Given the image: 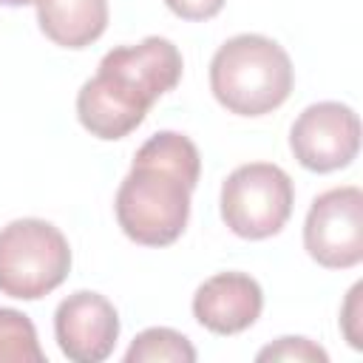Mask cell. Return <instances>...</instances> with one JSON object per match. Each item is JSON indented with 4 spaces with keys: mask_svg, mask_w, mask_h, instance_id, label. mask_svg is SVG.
Segmentation results:
<instances>
[{
    "mask_svg": "<svg viewBox=\"0 0 363 363\" xmlns=\"http://www.w3.org/2000/svg\"><path fill=\"white\" fill-rule=\"evenodd\" d=\"M360 292H363V284H354L352 292H349V301L343 306V318H340V326H343V335L349 340L352 349H363V335L357 332V315H360Z\"/></svg>",
    "mask_w": 363,
    "mask_h": 363,
    "instance_id": "cell-15",
    "label": "cell"
},
{
    "mask_svg": "<svg viewBox=\"0 0 363 363\" xmlns=\"http://www.w3.org/2000/svg\"><path fill=\"white\" fill-rule=\"evenodd\" d=\"M255 357L258 360H295V363H306V360L326 363L329 360V354L309 337H281L278 343L264 346Z\"/></svg>",
    "mask_w": 363,
    "mask_h": 363,
    "instance_id": "cell-13",
    "label": "cell"
},
{
    "mask_svg": "<svg viewBox=\"0 0 363 363\" xmlns=\"http://www.w3.org/2000/svg\"><path fill=\"white\" fill-rule=\"evenodd\" d=\"M303 247L326 269H349L363 261V190L332 187L320 193L303 221Z\"/></svg>",
    "mask_w": 363,
    "mask_h": 363,
    "instance_id": "cell-6",
    "label": "cell"
},
{
    "mask_svg": "<svg viewBox=\"0 0 363 363\" xmlns=\"http://www.w3.org/2000/svg\"><path fill=\"white\" fill-rule=\"evenodd\" d=\"M193 363L196 360V349L193 343L176 332V329H167V326H153V329H145L133 337V343L128 346L125 352V363Z\"/></svg>",
    "mask_w": 363,
    "mask_h": 363,
    "instance_id": "cell-11",
    "label": "cell"
},
{
    "mask_svg": "<svg viewBox=\"0 0 363 363\" xmlns=\"http://www.w3.org/2000/svg\"><path fill=\"white\" fill-rule=\"evenodd\" d=\"M292 179L269 162L241 164L221 184V218L235 235L250 241L281 233L292 216Z\"/></svg>",
    "mask_w": 363,
    "mask_h": 363,
    "instance_id": "cell-5",
    "label": "cell"
},
{
    "mask_svg": "<svg viewBox=\"0 0 363 363\" xmlns=\"http://www.w3.org/2000/svg\"><path fill=\"white\" fill-rule=\"evenodd\" d=\"M289 147L312 173L340 170L360 150V119L343 102H315L292 122Z\"/></svg>",
    "mask_w": 363,
    "mask_h": 363,
    "instance_id": "cell-7",
    "label": "cell"
},
{
    "mask_svg": "<svg viewBox=\"0 0 363 363\" xmlns=\"http://www.w3.org/2000/svg\"><path fill=\"white\" fill-rule=\"evenodd\" d=\"M199 173V147L184 133H153L136 150L130 173L116 190L113 210L122 233L145 247L173 244L187 227Z\"/></svg>",
    "mask_w": 363,
    "mask_h": 363,
    "instance_id": "cell-1",
    "label": "cell"
},
{
    "mask_svg": "<svg viewBox=\"0 0 363 363\" xmlns=\"http://www.w3.org/2000/svg\"><path fill=\"white\" fill-rule=\"evenodd\" d=\"M292 82L289 54L264 34H235L210 60V91L238 116H264L281 108Z\"/></svg>",
    "mask_w": 363,
    "mask_h": 363,
    "instance_id": "cell-3",
    "label": "cell"
},
{
    "mask_svg": "<svg viewBox=\"0 0 363 363\" xmlns=\"http://www.w3.org/2000/svg\"><path fill=\"white\" fill-rule=\"evenodd\" d=\"M34 0H0V6H9V9H17V6H28Z\"/></svg>",
    "mask_w": 363,
    "mask_h": 363,
    "instance_id": "cell-16",
    "label": "cell"
},
{
    "mask_svg": "<svg viewBox=\"0 0 363 363\" xmlns=\"http://www.w3.org/2000/svg\"><path fill=\"white\" fill-rule=\"evenodd\" d=\"M71 272L68 238L43 218H14L0 230V292L40 301Z\"/></svg>",
    "mask_w": 363,
    "mask_h": 363,
    "instance_id": "cell-4",
    "label": "cell"
},
{
    "mask_svg": "<svg viewBox=\"0 0 363 363\" xmlns=\"http://www.w3.org/2000/svg\"><path fill=\"white\" fill-rule=\"evenodd\" d=\"M54 335L68 360L102 363L116 346L119 315L105 295L79 289L60 301L54 312Z\"/></svg>",
    "mask_w": 363,
    "mask_h": 363,
    "instance_id": "cell-8",
    "label": "cell"
},
{
    "mask_svg": "<svg viewBox=\"0 0 363 363\" xmlns=\"http://www.w3.org/2000/svg\"><path fill=\"white\" fill-rule=\"evenodd\" d=\"M261 309V284L247 272H216L193 295V318L213 335H238L250 329Z\"/></svg>",
    "mask_w": 363,
    "mask_h": 363,
    "instance_id": "cell-9",
    "label": "cell"
},
{
    "mask_svg": "<svg viewBox=\"0 0 363 363\" xmlns=\"http://www.w3.org/2000/svg\"><path fill=\"white\" fill-rule=\"evenodd\" d=\"M43 34L62 48H85L108 28V0H34Z\"/></svg>",
    "mask_w": 363,
    "mask_h": 363,
    "instance_id": "cell-10",
    "label": "cell"
},
{
    "mask_svg": "<svg viewBox=\"0 0 363 363\" xmlns=\"http://www.w3.org/2000/svg\"><path fill=\"white\" fill-rule=\"evenodd\" d=\"M164 3L182 20H210L224 9V0H164Z\"/></svg>",
    "mask_w": 363,
    "mask_h": 363,
    "instance_id": "cell-14",
    "label": "cell"
},
{
    "mask_svg": "<svg viewBox=\"0 0 363 363\" xmlns=\"http://www.w3.org/2000/svg\"><path fill=\"white\" fill-rule=\"evenodd\" d=\"M0 363H45L28 315L0 306Z\"/></svg>",
    "mask_w": 363,
    "mask_h": 363,
    "instance_id": "cell-12",
    "label": "cell"
},
{
    "mask_svg": "<svg viewBox=\"0 0 363 363\" xmlns=\"http://www.w3.org/2000/svg\"><path fill=\"white\" fill-rule=\"evenodd\" d=\"M182 68V54L167 37L111 48L77 94L79 125L105 142L125 139L142 125L150 105L179 85Z\"/></svg>",
    "mask_w": 363,
    "mask_h": 363,
    "instance_id": "cell-2",
    "label": "cell"
}]
</instances>
